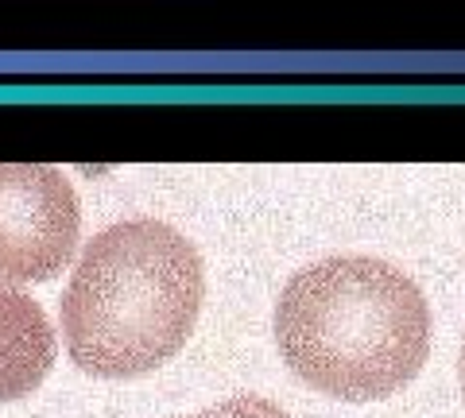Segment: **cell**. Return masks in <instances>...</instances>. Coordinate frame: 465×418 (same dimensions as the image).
I'll return each instance as SVG.
<instances>
[{
	"label": "cell",
	"mask_w": 465,
	"mask_h": 418,
	"mask_svg": "<svg viewBox=\"0 0 465 418\" xmlns=\"http://www.w3.org/2000/svg\"><path fill=\"white\" fill-rule=\"evenodd\" d=\"M191 418H291L275 399H264V395H232L217 407H206Z\"/></svg>",
	"instance_id": "5"
},
{
	"label": "cell",
	"mask_w": 465,
	"mask_h": 418,
	"mask_svg": "<svg viewBox=\"0 0 465 418\" xmlns=\"http://www.w3.org/2000/svg\"><path fill=\"white\" fill-rule=\"evenodd\" d=\"M54 353L47 310L20 287L0 283V403L32 395L47 380Z\"/></svg>",
	"instance_id": "4"
},
{
	"label": "cell",
	"mask_w": 465,
	"mask_h": 418,
	"mask_svg": "<svg viewBox=\"0 0 465 418\" xmlns=\"http://www.w3.org/2000/svg\"><path fill=\"white\" fill-rule=\"evenodd\" d=\"M275 345L314 392L388 399L427 365L430 306L388 259L326 256L287 279L275 302Z\"/></svg>",
	"instance_id": "1"
},
{
	"label": "cell",
	"mask_w": 465,
	"mask_h": 418,
	"mask_svg": "<svg viewBox=\"0 0 465 418\" xmlns=\"http://www.w3.org/2000/svg\"><path fill=\"white\" fill-rule=\"evenodd\" d=\"M206 298L202 256L155 218L116 221L82 248L63 295L70 360L105 380L167 365L194 334Z\"/></svg>",
	"instance_id": "2"
},
{
	"label": "cell",
	"mask_w": 465,
	"mask_h": 418,
	"mask_svg": "<svg viewBox=\"0 0 465 418\" xmlns=\"http://www.w3.org/2000/svg\"><path fill=\"white\" fill-rule=\"evenodd\" d=\"M458 372H461V395H465V341H461V365H458Z\"/></svg>",
	"instance_id": "6"
},
{
	"label": "cell",
	"mask_w": 465,
	"mask_h": 418,
	"mask_svg": "<svg viewBox=\"0 0 465 418\" xmlns=\"http://www.w3.org/2000/svg\"><path fill=\"white\" fill-rule=\"evenodd\" d=\"M82 206L47 163H0V283H43L70 264Z\"/></svg>",
	"instance_id": "3"
}]
</instances>
